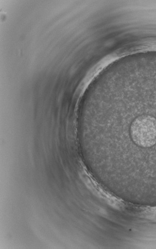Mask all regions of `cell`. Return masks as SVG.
Instances as JSON below:
<instances>
[{"instance_id": "obj_1", "label": "cell", "mask_w": 156, "mask_h": 249, "mask_svg": "<svg viewBox=\"0 0 156 249\" xmlns=\"http://www.w3.org/2000/svg\"><path fill=\"white\" fill-rule=\"evenodd\" d=\"M131 135L135 143L142 147L156 144V118L150 115L137 118L132 124Z\"/></svg>"}]
</instances>
